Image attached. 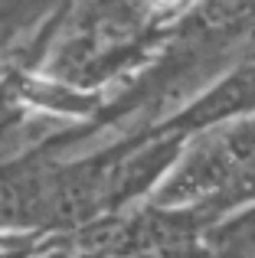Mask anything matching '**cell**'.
Returning <instances> with one entry per match:
<instances>
[{"label":"cell","mask_w":255,"mask_h":258,"mask_svg":"<svg viewBox=\"0 0 255 258\" xmlns=\"http://www.w3.org/2000/svg\"><path fill=\"white\" fill-rule=\"evenodd\" d=\"M52 235L46 232H17V229H0V258H36L49 245Z\"/></svg>","instance_id":"cell-6"},{"label":"cell","mask_w":255,"mask_h":258,"mask_svg":"<svg viewBox=\"0 0 255 258\" xmlns=\"http://www.w3.org/2000/svg\"><path fill=\"white\" fill-rule=\"evenodd\" d=\"M255 23V0H197L173 26L164 30V46H200L236 36Z\"/></svg>","instance_id":"cell-4"},{"label":"cell","mask_w":255,"mask_h":258,"mask_svg":"<svg viewBox=\"0 0 255 258\" xmlns=\"http://www.w3.org/2000/svg\"><path fill=\"white\" fill-rule=\"evenodd\" d=\"M245 114H255V59L229 69L223 79H216L210 88L190 98L180 111L164 114L154 124L134 131L131 138H197V134L210 131V127H219L226 121L245 118Z\"/></svg>","instance_id":"cell-3"},{"label":"cell","mask_w":255,"mask_h":258,"mask_svg":"<svg viewBox=\"0 0 255 258\" xmlns=\"http://www.w3.org/2000/svg\"><path fill=\"white\" fill-rule=\"evenodd\" d=\"M203 252L206 258H255V200L206 229Z\"/></svg>","instance_id":"cell-5"},{"label":"cell","mask_w":255,"mask_h":258,"mask_svg":"<svg viewBox=\"0 0 255 258\" xmlns=\"http://www.w3.org/2000/svg\"><path fill=\"white\" fill-rule=\"evenodd\" d=\"M255 200V114L226 121L186 141L173 170L151 193L154 206L197 209L206 222Z\"/></svg>","instance_id":"cell-1"},{"label":"cell","mask_w":255,"mask_h":258,"mask_svg":"<svg viewBox=\"0 0 255 258\" xmlns=\"http://www.w3.org/2000/svg\"><path fill=\"white\" fill-rule=\"evenodd\" d=\"M56 167V151L46 144L0 164V229L52 235Z\"/></svg>","instance_id":"cell-2"}]
</instances>
